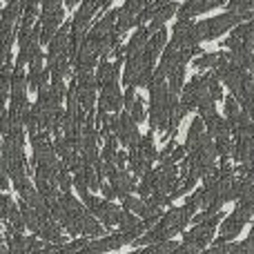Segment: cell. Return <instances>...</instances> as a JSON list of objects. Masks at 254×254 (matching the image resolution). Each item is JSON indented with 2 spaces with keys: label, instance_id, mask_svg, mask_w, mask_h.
Here are the masks:
<instances>
[{
  "label": "cell",
  "instance_id": "cell-1",
  "mask_svg": "<svg viewBox=\"0 0 254 254\" xmlns=\"http://www.w3.org/2000/svg\"><path fill=\"white\" fill-rule=\"evenodd\" d=\"M252 13H237V11H230L225 16H219V18H210V20H203L196 25V36L198 40H212V38H219L223 31H228L230 27H234L237 22H243V20H252Z\"/></svg>",
  "mask_w": 254,
  "mask_h": 254
},
{
  "label": "cell",
  "instance_id": "cell-2",
  "mask_svg": "<svg viewBox=\"0 0 254 254\" xmlns=\"http://www.w3.org/2000/svg\"><path fill=\"white\" fill-rule=\"evenodd\" d=\"M63 22V11L61 7L43 9V34H40V43H49V38L54 36V31L58 29V25Z\"/></svg>",
  "mask_w": 254,
  "mask_h": 254
},
{
  "label": "cell",
  "instance_id": "cell-3",
  "mask_svg": "<svg viewBox=\"0 0 254 254\" xmlns=\"http://www.w3.org/2000/svg\"><path fill=\"white\" fill-rule=\"evenodd\" d=\"M221 4H225V0H190V2H185L183 7L179 9V16L192 18L203 11H210V9H214V7H221Z\"/></svg>",
  "mask_w": 254,
  "mask_h": 254
},
{
  "label": "cell",
  "instance_id": "cell-4",
  "mask_svg": "<svg viewBox=\"0 0 254 254\" xmlns=\"http://www.w3.org/2000/svg\"><path fill=\"white\" fill-rule=\"evenodd\" d=\"M248 216L243 214L241 210H234V214H230L228 219H225V223H223V228H221V241H225V239H232V237H237L239 232H241V228L248 223Z\"/></svg>",
  "mask_w": 254,
  "mask_h": 254
},
{
  "label": "cell",
  "instance_id": "cell-5",
  "mask_svg": "<svg viewBox=\"0 0 254 254\" xmlns=\"http://www.w3.org/2000/svg\"><path fill=\"white\" fill-rule=\"evenodd\" d=\"M203 125H205V121L201 119H194L192 125H190V131H188V143H185V147L188 149H198V145H201L203 136H205V129H203Z\"/></svg>",
  "mask_w": 254,
  "mask_h": 254
},
{
  "label": "cell",
  "instance_id": "cell-6",
  "mask_svg": "<svg viewBox=\"0 0 254 254\" xmlns=\"http://www.w3.org/2000/svg\"><path fill=\"white\" fill-rule=\"evenodd\" d=\"M67 31H69V25H65L56 36H54V43H52V47H49V63L56 61L58 56L65 54V47L69 45V40H67Z\"/></svg>",
  "mask_w": 254,
  "mask_h": 254
},
{
  "label": "cell",
  "instance_id": "cell-7",
  "mask_svg": "<svg viewBox=\"0 0 254 254\" xmlns=\"http://www.w3.org/2000/svg\"><path fill=\"white\" fill-rule=\"evenodd\" d=\"M112 185L116 190V196H129V192L134 190V179L125 172H119L116 176H112Z\"/></svg>",
  "mask_w": 254,
  "mask_h": 254
},
{
  "label": "cell",
  "instance_id": "cell-8",
  "mask_svg": "<svg viewBox=\"0 0 254 254\" xmlns=\"http://www.w3.org/2000/svg\"><path fill=\"white\" fill-rule=\"evenodd\" d=\"M174 13H176V7H174V4H172V2L163 4V7L158 9L156 13H154V18H152V25L147 27V29H149V34H154V31H158V29H161V27H163V22H165L167 18H172V16H174Z\"/></svg>",
  "mask_w": 254,
  "mask_h": 254
},
{
  "label": "cell",
  "instance_id": "cell-9",
  "mask_svg": "<svg viewBox=\"0 0 254 254\" xmlns=\"http://www.w3.org/2000/svg\"><path fill=\"white\" fill-rule=\"evenodd\" d=\"M147 36H149V29H138L134 36H131L129 45L125 47V54L127 56H131V54H138L140 49L147 45Z\"/></svg>",
  "mask_w": 254,
  "mask_h": 254
},
{
  "label": "cell",
  "instance_id": "cell-10",
  "mask_svg": "<svg viewBox=\"0 0 254 254\" xmlns=\"http://www.w3.org/2000/svg\"><path fill=\"white\" fill-rule=\"evenodd\" d=\"M183 80H185V71H183V65H176L174 69L170 71V92L179 96L181 87H183Z\"/></svg>",
  "mask_w": 254,
  "mask_h": 254
},
{
  "label": "cell",
  "instance_id": "cell-11",
  "mask_svg": "<svg viewBox=\"0 0 254 254\" xmlns=\"http://www.w3.org/2000/svg\"><path fill=\"white\" fill-rule=\"evenodd\" d=\"M38 237L47 239V241H63L61 230H58V225H54V221H45L40 232H38Z\"/></svg>",
  "mask_w": 254,
  "mask_h": 254
},
{
  "label": "cell",
  "instance_id": "cell-12",
  "mask_svg": "<svg viewBox=\"0 0 254 254\" xmlns=\"http://www.w3.org/2000/svg\"><path fill=\"white\" fill-rule=\"evenodd\" d=\"M221 61V54H203L201 58H194V67L196 69H207V67H216Z\"/></svg>",
  "mask_w": 254,
  "mask_h": 254
},
{
  "label": "cell",
  "instance_id": "cell-13",
  "mask_svg": "<svg viewBox=\"0 0 254 254\" xmlns=\"http://www.w3.org/2000/svg\"><path fill=\"white\" fill-rule=\"evenodd\" d=\"M83 234H92V237H101L103 234V228L87 214V212L83 214Z\"/></svg>",
  "mask_w": 254,
  "mask_h": 254
},
{
  "label": "cell",
  "instance_id": "cell-14",
  "mask_svg": "<svg viewBox=\"0 0 254 254\" xmlns=\"http://www.w3.org/2000/svg\"><path fill=\"white\" fill-rule=\"evenodd\" d=\"M225 7L230 9V11H237V13H248L250 9L254 7V0H230Z\"/></svg>",
  "mask_w": 254,
  "mask_h": 254
},
{
  "label": "cell",
  "instance_id": "cell-15",
  "mask_svg": "<svg viewBox=\"0 0 254 254\" xmlns=\"http://www.w3.org/2000/svg\"><path fill=\"white\" fill-rule=\"evenodd\" d=\"M149 250H154V252H174V250H181V246L179 243H174V241H158L156 246H149Z\"/></svg>",
  "mask_w": 254,
  "mask_h": 254
},
{
  "label": "cell",
  "instance_id": "cell-16",
  "mask_svg": "<svg viewBox=\"0 0 254 254\" xmlns=\"http://www.w3.org/2000/svg\"><path fill=\"white\" fill-rule=\"evenodd\" d=\"M239 103H241V101H239V98H232V96L225 101V112H228V119L239 116V112H241V110H239Z\"/></svg>",
  "mask_w": 254,
  "mask_h": 254
},
{
  "label": "cell",
  "instance_id": "cell-17",
  "mask_svg": "<svg viewBox=\"0 0 254 254\" xmlns=\"http://www.w3.org/2000/svg\"><path fill=\"white\" fill-rule=\"evenodd\" d=\"M143 116H145V110H143V101H140V98H136L134 107H131V119H134L136 123H140V121H143Z\"/></svg>",
  "mask_w": 254,
  "mask_h": 254
},
{
  "label": "cell",
  "instance_id": "cell-18",
  "mask_svg": "<svg viewBox=\"0 0 254 254\" xmlns=\"http://www.w3.org/2000/svg\"><path fill=\"white\" fill-rule=\"evenodd\" d=\"M134 87H136V85H129V89L125 92V98H123V103H125V112H131V107H134V103H136Z\"/></svg>",
  "mask_w": 254,
  "mask_h": 254
},
{
  "label": "cell",
  "instance_id": "cell-19",
  "mask_svg": "<svg viewBox=\"0 0 254 254\" xmlns=\"http://www.w3.org/2000/svg\"><path fill=\"white\" fill-rule=\"evenodd\" d=\"M43 9H52V7H61V0H40Z\"/></svg>",
  "mask_w": 254,
  "mask_h": 254
},
{
  "label": "cell",
  "instance_id": "cell-20",
  "mask_svg": "<svg viewBox=\"0 0 254 254\" xmlns=\"http://www.w3.org/2000/svg\"><path fill=\"white\" fill-rule=\"evenodd\" d=\"M161 2H163V4H167V2H172V0H161Z\"/></svg>",
  "mask_w": 254,
  "mask_h": 254
}]
</instances>
